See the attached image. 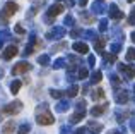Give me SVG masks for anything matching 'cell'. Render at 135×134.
Listing matches in <instances>:
<instances>
[{
	"mask_svg": "<svg viewBox=\"0 0 135 134\" xmlns=\"http://www.w3.org/2000/svg\"><path fill=\"white\" fill-rule=\"evenodd\" d=\"M17 9H19V5H17L16 2H7L5 7L0 10V21H2V23H7V21L17 12Z\"/></svg>",
	"mask_w": 135,
	"mask_h": 134,
	"instance_id": "obj_1",
	"label": "cell"
},
{
	"mask_svg": "<svg viewBox=\"0 0 135 134\" xmlns=\"http://www.w3.org/2000/svg\"><path fill=\"white\" fill-rule=\"evenodd\" d=\"M63 10H65V7H63L62 3H55V5H51V7L48 9V12H46L45 23H46V24H51L53 21H55V17L58 16V14H62Z\"/></svg>",
	"mask_w": 135,
	"mask_h": 134,
	"instance_id": "obj_2",
	"label": "cell"
},
{
	"mask_svg": "<svg viewBox=\"0 0 135 134\" xmlns=\"http://www.w3.org/2000/svg\"><path fill=\"white\" fill-rule=\"evenodd\" d=\"M21 110H22V103L19 100H14L2 108V114L3 115H17V114H21Z\"/></svg>",
	"mask_w": 135,
	"mask_h": 134,
	"instance_id": "obj_3",
	"label": "cell"
},
{
	"mask_svg": "<svg viewBox=\"0 0 135 134\" xmlns=\"http://www.w3.org/2000/svg\"><path fill=\"white\" fill-rule=\"evenodd\" d=\"M65 34H67V31H65L63 26H53L51 29L46 33V38H48V40H62Z\"/></svg>",
	"mask_w": 135,
	"mask_h": 134,
	"instance_id": "obj_4",
	"label": "cell"
},
{
	"mask_svg": "<svg viewBox=\"0 0 135 134\" xmlns=\"http://www.w3.org/2000/svg\"><path fill=\"white\" fill-rule=\"evenodd\" d=\"M36 122L40 126H51L55 122V117H53L50 112H45V114H38L36 115Z\"/></svg>",
	"mask_w": 135,
	"mask_h": 134,
	"instance_id": "obj_5",
	"label": "cell"
},
{
	"mask_svg": "<svg viewBox=\"0 0 135 134\" xmlns=\"http://www.w3.org/2000/svg\"><path fill=\"white\" fill-rule=\"evenodd\" d=\"M17 52H19V48H17L16 45H9V47L3 50L2 59H3V60H10V59H14V57L17 55Z\"/></svg>",
	"mask_w": 135,
	"mask_h": 134,
	"instance_id": "obj_6",
	"label": "cell"
},
{
	"mask_svg": "<svg viewBox=\"0 0 135 134\" xmlns=\"http://www.w3.org/2000/svg\"><path fill=\"white\" fill-rule=\"evenodd\" d=\"M27 70H31L29 62H19V64H16L12 67V74H24V72H27Z\"/></svg>",
	"mask_w": 135,
	"mask_h": 134,
	"instance_id": "obj_7",
	"label": "cell"
},
{
	"mask_svg": "<svg viewBox=\"0 0 135 134\" xmlns=\"http://www.w3.org/2000/svg\"><path fill=\"white\" fill-rule=\"evenodd\" d=\"M115 100H116V103H127V101L130 100V95H128V91H125V90H116V93H115Z\"/></svg>",
	"mask_w": 135,
	"mask_h": 134,
	"instance_id": "obj_8",
	"label": "cell"
},
{
	"mask_svg": "<svg viewBox=\"0 0 135 134\" xmlns=\"http://www.w3.org/2000/svg\"><path fill=\"white\" fill-rule=\"evenodd\" d=\"M118 69L123 72V76L127 77V79H133V76H135V69L132 65H125V64H120L118 65Z\"/></svg>",
	"mask_w": 135,
	"mask_h": 134,
	"instance_id": "obj_9",
	"label": "cell"
},
{
	"mask_svg": "<svg viewBox=\"0 0 135 134\" xmlns=\"http://www.w3.org/2000/svg\"><path fill=\"white\" fill-rule=\"evenodd\" d=\"M109 17H111V19H115V21H120L123 17V12L115 5V3H111V5H109Z\"/></svg>",
	"mask_w": 135,
	"mask_h": 134,
	"instance_id": "obj_10",
	"label": "cell"
},
{
	"mask_svg": "<svg viewBox=\"0 0 135 134\" xmlns=\"http://www.w3.org/2000/svg\"><path fill=\"white\" fill-rule=\"evenodd\" d=\"M72 48L77 53H87V52H89V45H86L84 41H75V43L72 45Z\"/></svg>",
	"mask_w": 135,
	"mask_h": 134,
	"instance_id": "obj_11",
	"label": "cell"
},
{
	"mask_svg": "<svg viewBox=\"0 0 135 134\" xmlns=\"http://www.w3.org/2000/svg\"><path fill=\"white\" fill-rule=\"evenodd\" d=\"M92 12H94V14H104L106 12V5L101 3L99 0H96V2L92 3Z\"/></svg>",
	"mask_w": 135,
	"mask_h": 134,
	"instance_id": "obj_12",
	"label": "cell"
},
{
	"mask_svg": "<svg viewBox=\"0 0 135 134\" xmlns=\"http://www.w3.org/2000/svg\"><path fill=\"white\" fill-rule=\"evenodd\" d=\"M104 45H106V38L104 36L98 38V40L94 41V48L99 52V53H104Z\"/></svg>",
	"mask_w": 135,
	"mask_h": 134,
	"instance_id": "obj_13",
	"label": "cell"
},
{
	"mask_svg": "<svg viewBox=\"0 0 135 134\" xmlns=\"http://www.w3.org/2000/svg\"><path fill=\"white\" fill-rule=\"evenodd\" d=\"M106 108H108V105H98V107L91 108V114L94 115V117H99V115H103L106 112Z\"/></svg>",
	"mask_w": 135,
	"mask_h": 134,
	"instance_id": "obj_14",
	"label": "cell"
},
{
	"mask_svg": "<svg viewBox=\"0 0 135 134\" xmlns=\"http://www.w3.org/2000/svg\"><path fill=\"white\" fill-rule=\"evenodd\" d=\"M84 117H86V112H75V114L70 115V124H77V122H80Z\"/></svg>",
	"mask_w": 135,
	"mask_h": 134,
	"instance_id": "obj_15",
	"label": "cell"
},
{
	"mask_svg": "<svg viewBox=\"0 0 135 134\" xmlns=\"http://www.w3.org/2000/svg\"><path fill=\"white\" fill-rule=\"evenodd\" d=\"M14 131H16V122L14 120H9L5 126H3V129H2L3 134H14Z\"/></svg>",
	"mask_w": 135,
	"mask_h": 134,
	"instance_id": "obj_16",
	"label": "cell"
},
{
	"mask_svg": "<svg viewBox=\"0 0 135 134\" xmlns=\"http://www.w3.org/2000/svg\"><path fill=\"white\" fill-rule=\"evenodd\" d=\"M87 127H89V131H91L92 134H98V132L103 129V126L99 124V122H92V120H91L89 124H87Z\"/></svg>",
	"mask_w": 135,
	"mask_h": 134,
	"instance_id": "obj_17",
	"label": "cell"
},
{
	"mask_svg": "<svg viewBox=\"0 0 135 134\" xmlns=\"http://www.w3.org/2000/svg\"><path fill=\"white\" fill-rule=\"evenodd\" d=\"M101 79H103V72L101 70H94V72L91 74V83L92 84H98Z\"/></svg>",
	"mask_w": 135,
	"mask_h": 134,
	"instance_id": "obj_18",
	"label": "cell"
},
{
	"mask_svg": "<svg viewBox=\"0 0 135 134\" xmlns=\"http://www.w3.org/2000/svg\"><path fill=\"white\" fill-rule=\"evenodd\" d=\"M69 107H70V103L67 100H63V101H60V103L55 107V110L56 112H67V110H69Z\"/></svg>",
	"mask_w": 135,
	"mask_h": 134,
	"instance_id": "obj_19",
	"label": "cell"
},
{
	"mask_svg": "<svg viewBox=\"0 0 135 134\" xmlns=\"http://www.w3.org/2000/svg\"><path fill=\"white\" fill-rule=\"evenodd\" d=\"M21 86H22L21 81H12V84H10V93L17 95V93H19V90H21Z\"/></svg>",
	"mask_w": 135,
	"mask_h": 134,
	"instance_id": "obj_20",
	"label": "cell"
},
{
	"mask_svg": "<svg viewBox=\"0 0 135 134\" xmlns=\"http://www.w3.org/2000/svg\"><path fill=\"white\" fill-rule=\"evenodd\" d=\"M77 93H79V86H77V84H74V86H70L69 90H67V96L69 98H74V96H77Z\"/></svg>",
	"mask_w": 135,
	"mask_h": 134,
	"instance_id": "obj_21",
	"label": "cell"
},
{
	"mask_svg": "<svg viewBox=\"0 0 135 134\" xmlns=\"http://www.w3.org/2000/svg\"><path fill=\"white\" fill-rule=\"evenodd\" d=\"M104 98V91L101 88H98L96 91H92V100H103Z\"/></svg>",
	"mask_w": 135,
	"mask_h": 134,
	"instance_id": "obj_22",
	"label": "cell"
},
{
	"mask_svg": "<svg viewBox=\"0 0 135 134\" xmlns=\"http://www.w3.org/2000/svg\"><path fill=\"white\" fill-rule=\"evenodd\" d=\"M82 36L86 38V40H92V41H96V40H98V34H96L94 31H84V33H82Z\"/></svg>",
	"mask_w": 135,
	"mask_h": 134,
	"instance_id": "obj_23",
	"label": "cell"
},
{
	"mask_svg": "<svg viewBox=\"0 0 135 134\" xmlns=\"http://www.w3.org/2000/svg\"><path fill=\"white\" fill-rule=\"evenodd\" d=\"M7 40H10V31L9 29H0V41H7Z\"/></svg>",
	"mask_w": 135,
	"mask_h": 134,
	"instance_id": "obj_24",
	"label": "cell"
},
{
	"mask_svg": "<svg viewBox=\"0 0 135 134\" xmlns=\"http://www.w3.org/2000/svg\"><path fill=\"white\" fill-rule=\"evenodd\" d=\"M87 76H89V70H87L86 67H80V69L77 70V77H79V79H86Z\"/></svg>",
	"mask_w": 135,
	"mask_h": 134,
	"instance_id": "obj_25",
	"label": "cell"
},
{
	"mask_svg": "<svg viewBox=\"0 0 135 134\" xmlns=\"http://www.w3.org/2000/svg\"><path fill=\"white\" fill-rule=\"evenodd\" d=\"M103 57H104L106 64H113V62L116 60V55L115 53H103Z\"/></svg>",
	"mask_w": 135,
	"mask_h": 134,
	"instance_id": "obj_26",
	"label": "cell"
},
{
	"mask_svg": "<svg viewBox=\"0 0 135 134\" xmlns=\"http://www.w3.org/2000/svg\"><path fill=\"white\" fill-rule=\"evenodd\" d=\"M67 64V59H56L55 64H53V69H62V67H65Z\"/></svg>",
	"mask_w": 135,
	"mask_h": 134,
	"instance_id": "obj_27",
	"label": "cell"
},
{
	"mask_svg": "<svg viewBox=\"0 0 135 134\" xmlns=\"http://www.w3.org/2000/svg\"><path fill=\"white\" fill-rule=\"evenodd\" d=\"M109 79H111V84L115 86V90H116L118 86H122V79H120L118 76H115V74H111V77H109Z\"/></svg>",
	"mask_w": 135,
	"mask_h": 134,
	"instance_id": "obj_28",
	"label": "cell"
},
{
	"mask_svg": "<svg viewBox=\"0 0 135 134\" xmlns=\"http://www.w3.org/2000/svg\"><path fill=\"white\" fill-rule=\"evenodd\" d=\"M38 64L40 65H48L50 64V57L48 55H40V57H38Z\"/></svg>",
	"mask_w": 135,
	"mask_h": 134,
	"instance_id": "obj_29",
	"label": "cell"
},
{
	"mask_svg": "<svg viewBox=\"0 0 135 134\" xmlns=\"http://www.w3.org/2000/svg\"><path fill=\"white\" fill-rule=\"evenodd\" d=\"M80 17H82V21H84V23H87V24L94 23V17H91V14H87V12H82V14H80Z\"/></svg>",
	"mask_w": 135,
	"mask_h": 134,
	"instance_id": "obj_30",
	"label": "cell"
},
{
	"mask_svg": "<svg viewBox=\"0 0 135 134\" xmlns=\"http://www.w3.org/2000/svg\"><path fill=\"white\" fill-rule=\"evenodd\" d=\"M128 115H130V112H118V114H116V120H118V122H123L127 117H128Z\"/></svg>",
	"mask_w": 135,
	"mask_h": 134,
	"instance_id": "obj_31",
	"label": "cell"
},
{
	"mask_svg": "<svg viewBox=\"0 0 135 134\" xmlns=\"http://www.w3.org/2000/svg\"><path fill=\"white\" fill-rule=\"evenodd\" d=\"M29 131H31V126L29 124H22L19 127V131H17V134H27Z\"/></svg>",
	"mask_w": 135,
	"mask_h": 134,
	"instance_id": "obj_32",
	"label": "cell"
},
{
	"mask_svg": "<svg viewBox=\"0 0 135 134\" xmlns=\"http://www.w3.org/2000/svg\"><path fill=\"white\" fill-rule=\"evenodd\" d=\"M50 95H51L53 98H63V96H65V93H63V91H58V90H51Z\"/></svg>",
	"mask_w": 135,
	"mask_h": 134,
	"instance_id": "obj_33",
	"label": "cell"
},
{
	"mask_svg": "<svg viewBox=\"0 0 135 134\" xmlns=\"http://www.w3.org/2000/svg\"><path fill=\"white\" fill-rule=\"evenodd\" d=\"M127 60H128V62L135 60V48H130V50L127 52Z\"/></svg>",
	"mask_w": 135,
	"mask_h": 134,
	"instance_id": "obj_34",
	"label": "cell"
},
{
	"mask_svg": "<svg viewBox=\"0 0 135 134\" xmlns=\"http://www.w3.org/2000/svg\"><path fill=\"white\" fill-rule=\"evenodd\" d=\"M82 33H84L82 29H77V28H74V29L70 31V36H72V38H79V36H82Z\"/></svg>",
	"mask_w": 135,
	"mask_h": 134,
	"instance_id": "obj_35",
	"label": "cell"
},
{
	"mask_svg": "<svg viewBox=\"0 0 135 134\" xmlns=\"http://www.w3.org/2000/svg\"><path fill=\"white\" fill-rule=\"evenodd\" d=\"M120 50H122V43H116V41H115V43L111 45V53H115V55H116Z\"/></svg>",
	"mask_w": 135,
	"mask_h": 134,
	"instance_id": "obj_36",
	"label": "cell"
},
{
	"mask_svg": "<svg viewBox=\"0 0 135 134\" xmlns=\"http://www.w3.org/2000/svg\"><path fill=\"white\" fill-rule=\"evenodd\" d=\"M63 24H65V26H74V16H65Z\"/></svg>",
	"mask_w": 135,
	"mask_h": 134,
	"instance_id": "obj_37",
	"label": "cell"
},
{
	"mask_svg": "<svg viewBox=\"0 0 135 134\" xmlns=\"http://www.w3.org/2000/svg\"><path fill=\"white\" fill-rule=\"evenodd\" d=\"M106 29H108V21H106V19H103L101 23H99V31H101V33H104Z\"/></svg>",
	"mask_w": 135,
	"mask_h": 134,
	"instance_id": "obj_38",
	"label": "cell"
},
{
	"mask_svg": "<svg viewBox=\"0 0 135 134\" xmlns=\"http://www.w3.org/2000/svg\"><path fill=\"white\" fill-rule=\"evenodd\" d=\"M84 108H86V101L79 100V101H77V112H84Z\"/></svg>",
	"mask_w": 135,
	"mask_h": 134,
	"instance_id": "obj_39",
	"label": "cell"
},
{
	"mask_svg": "<svg viewBox=\"0 0 135 134\" xmlns=\"http://www.w3.org/2000/svg\"><path fill=\"white\" fill-rule=\"evenodd\" d=\"M60 134H72V127H70V126H63V127L60 129Z\"/></svg>",
	"mask_w": 135,
	"mask_h": 134,
	"instance_id": "obj_40",
	"label": "cell"
},
{
	"mask_svg": "<svg viewBox=\"0 0 135 134\" xmlns=\"http://www.w3.org/2000/svg\"><path fill=\"white\" fill-rule=\"evenodd\" d=\"M128 24H133V26H135V7L132 9V12H130V17H128Z\"/></svg>",
	"mask_w": 135,
	"mask_h": 134,
	"instance_id": "obj_41",
	"label": "cell"
},
{
	"mask_svg": "<svg viewBox=\"0 0 135 134\" xmlns=\"http://www.w3.org/2000/svg\"><path fill=\"white\" fill-rule=\"evenodd\" d=\"M14 31H16L17 34H24V33H26V31H24V28L21 26V24H16V28H14Z\"/></svg>",
	"mask_w": 135,
	"mask_h": 134,
	"instance_id": "obj_42",
	"label": "cell"
},
{
	"mask_svg": "<svg viewBox=\"0 0 135 134\" xmlns=\"http://www.w3.org/2000/svg\"><path fill=\"white\" fill-rule=\"evenodd\" d=\"M87 62H89V65H91V67H94V65H96V57H94V55H89Z\"/></svg>",
	"mask_w": 135,
	"mask_h": 134,
	"instance_id": "obj_43",
	"label": "cell"
},
{
	"mask_svg": "<svg viewBox=\"0 0 135 134\" xmlns=\"http://www.w3.org/2000/svg\"><path fill=\"white\" fill-rule=\"evenodd\" d=\"M75 134H86V127H79L75 131Z\"/></svg>",
	"mask_w": 135,
	"mask_h": 134,
	"instance_id": "obj_44",
	"label": "cell"
},
{
	"mask_svg": "<svg viewBox=\"0 0 135 134\" xmlns=\"http://www.w3.org/2000/svg\"><path fill=\"white\" fill-rule=\"evenodd\" d=\"M65 2H67V5H69V7H74V5H75V0H65Z\"/></svg>",
	"mask_w": 135,
	"mask_h": 134,
	"instance_id": "obj_45",
	"label": "cell"
},
{
	"mask_svg": "<svg viewBox=\"0 0 135 134\" xmlns=\"http://www.w3.org/2000/svg\"><path fill=\"white\" fill-rule=\"evenodd\" d=\"M130 129H132V131L135 132V119H133V120H132V122H130Z\"/></svg>",
	"mask_w": 135,
	"mask_h": 134,
	"instance_id": "obj_46",
	"label": "cell"
},
{
	"mask_svg": "<svg viewBox=\"0 0 135 134\" xmlns=\"http://www.w3.org/2000/svg\"><path fill=\"white\" fill-rule=\"evenodd\" d=\"M87 2H89V0H79V5H87Z\"/></svg>",
	"mask_w": 135,
	"mask_h": 134,
	"instance_id": "obj_47",
	"label": "cell"
},
{
	"mask_svg": "<svg viewBox=\"0 0 135 134\" xmlns=\"http://www.w3.org/2000/svg\"><path fill=\"white\" fill-rule=\"evenodd\" d=\"M108 134H122V131H109Z\"/></svg>",
	"mask_w": 135,
	"mask_h": 134,
	"instance_id": "obj_48",
	"label": "cell"
},
{
	"mask_svg": "<svg viewBox=\"0 0 135 134\" xmlns=\"http://www.w3.org/2000/svg\"><path fill=\"white\" fill-rule=\"evenodd\" d=\"M132 41H133V43H135V31H133V33H132Z\"/></svg>",
	"mask_w": 135,
	"mask_h": 134,
	"instance_id": "obj_49",
	"label": "cell"
},
{
	"mask_svg": "<svg viewBox=\"0 0 135 134\" xmlns=\"http://www.w3.org/2000/svg\"><path fill=\"white\" fill-rule=\"evenodd\" d=\"M2 76H3V70H2V69H0V77H2Z\"/></svg>",
	"mask_w": 135,
	"mask_h": 134,
	"instance_id": "obj_50",
	"label": "cell"
},
{
	"mask_svg": "<svg viewBox=\"0 0 135 134\" xmlns=\"http://www.w3.org/2000/svg\"><path fill=\"white\" fill-rule=\"evenodd\" d=\"M2 47H3V43H2V41H0V48H2Z\"/></svg>",
	"mask_w": 135,
	"mask_h": 134,
	"instance_id": "obj_51",
	"label": "cell"
},
{
	"mask_svg": "<svg viewBox=\"0 0 135 134\" xmlns=\"http://www.w3.org/2000/svg\"><path fill=\"white\" fill-rule=\"evenodd\" d=\"M132 2H133V0H128V3H132Z\"/></svg>",
	"mask_w": 135,
	"mask_h": 134,
	"instance_id": "obj_52",
	"label": "cell"
},
{
	"mask_svg": "<svg viewBox=\"0 0 135 134\" xmlns=\"http://www.w3.org/2000/svg\"><path fill=\"white\" fill-rule=\"evenodd\" d=\"M133 91H135V84H133Z\"/></svg>",
	"mask_w": 135,
	"mask_h": 134,
	"instance_id": "obj_53",
	"label": "cell"
},
{
	"mask_svg": "<svg viewBox=\"0 0 135 134\" xmlns=\"http://www.w3.org/2000/svg\"><path fill=\"white\" fill-rule=\"evenodd\" d=\"M58 2H60V0H58Z\"/></svg>",
	"mask_w": 135,
	"mask_h": 134,
	"instance_id": "obj_54",
	"label": "cell"
},
{
	"mask_svg": "<svg viewBox=\"0 0 135 134\" xmlns=\"http://www.w3.org/2000/svg\"><path fill=\"white\" fill-rule=\"evenodd\" d=\"M91 134H92V132H91Z\"/></svg>",
	"mask_w": 135,
	"mask_h": 134,
	"instance_id": "obj_55",
	"label": "cell"
}]
</instances>
